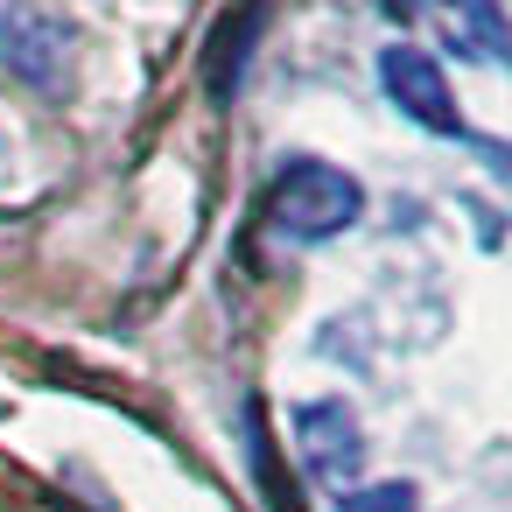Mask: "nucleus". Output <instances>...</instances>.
Wrapping results in <instances>:
<instances>
[{"mask_svg":"<svg viewBox=\"0 0 512 512\" xmlns=\"http://www.w3.org/2000/svg\"><path fill=\"white\" fill-rule=\"evenodd\" d=\"M337 512H421V498H414V484H365Z\"/></svg>","mask_w":512,"mask_h":512,"instance_id":"0eeeda50","label":"nucleus"},{"mask_svg":"<svg viewBox=\"0 0 512 512\" xmlns=\"http://www.w3.org/2000/svg\"><path fill=\"white\" fill-rule=\"evenodd\" d=\"M246 463H253V477H260L274 512H302V491H295V477H281V449L267 435V407L260 400H246Z\"/></svg>","mask_w":512,"mask_h":512,"instance_id":"39448f33","label":"nucleus"},{"mask_svg":"<svg viewBox=\"0 0 512 512\" xmlns=\"http://www.w3.org/2000/svg\"><path fill=\"white\" fill-rule=\"evenodd\" d=\"M253 22H260V8H246V15H239V29H232V22L218 29V50H211V92H218V99H225V92L239 85L246 43H253Z\"/></svg>","mask_w":512,"mask_h":512,"instance_id":"423d86ee","label":"nucleus"},{"mask_svg":"<svg viewBox=\"0 0 512 512\" xmlns=\"http://www.w3.org/2000/svg\"><path fill=\"white\" fill-rule=\"evenodd\" d=\"M421 8H428V0H386V15H400V22H407V15H421Z\"/></svg>","mask_w":512,"mask_h":512,"instance_id":"6e6552de","label":"nucleus"},{"mask_svg":"<svg viewBox=\"0 0 512 512\" xmlns=\"http://www.w3.org/2000/svg\"><path fill=\"white\" fill-rule=\"evenodd\" d=\"M365 218V190L358 176H344L337 162H288L267 190V232L288 246H323L337 232H351Z\"/></svg>","mask_w":512,"mask_h":512,"instance_id":"f257e3e1","label":"nucleus"},{"mask_svg":"<svg viewBox=\"0 0 512 512\" xmlns=\"http://www.w3.org/2000/svg\"><path fill=\"white\" fill-rule=\"evenodd\" d=\"M295 435H302V456H309V470H316L323 484H344V477L358 470V456H365L358 414H351L344 400H309V407H295Z\"/></svg>","mask_w":512,"mask_h":512,"instance_id":"20e7f679","label":"nucleus"},{"mask_svg":"<svg viewBox=\"0 0 512 512\" xmlns=\"http://www.w3.org/2000/svg\"><path fill=\"white\" fill-rule=\"evenodd\" d=\"M0 64L29 92H64L71 78V22L50 8H8L0 15Z\"/></svg>","mask_w":512,"mask_h":512,"instance_id":"f03ea898","label":"nucleus"},{"mask_svg":"<svg viewBox=\"0 0 512 512\" xmlns=\"http://www.w3.org/2000/svg\"><path fill=\"white\" fill-rule=\"evenodd\" d=\"M379 85H386V99H393L414 127H428V134H463V120H456V106H449V78H442V64H435L428 50L393 43V50L379 57Z\"/></svg>","mask_w":512,"mask_h":512,"instance_id":"7ed1b4c3","label":"nucleus"}]
</instances>
